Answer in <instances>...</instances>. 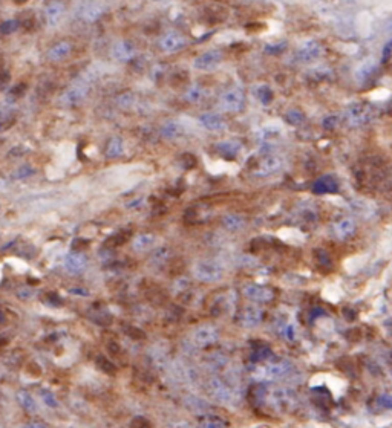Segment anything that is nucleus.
<instances>
[{
  "instance_id": "obj_1",
  "label": "nucleus",
  "mask_w": 392,
  "mask_h": 428,
  "mask_svg": "<svg viewBox=\"0 0 392 428\" xmlns=\"http://www.w3.org/2000/svg\"><path fill=\"white\" fill-rule=\"evenodd\" d=\"M253 375L261 381H282L294 375V366L287 360H278V361L267 360L264 364L255 369Z\"/></svg>"
},
{
  "instance_id": "obj_2",
  "label": "nucleus",
  "mask_w": 392,
  "mask_h": 428,
  "mask_svg": "<svg viewBox=\"0 0 392 428\" xmlns=\"http://www.w3.org/2000/svg\"><path fill=\"white\" fill-rule=\"evenodd\" d=\"M207 390L213 399H216L224 406H236L239 401V396L235 392V389H232V386L222 381L221 378H210L207 384Z\"/></svg>"
},
{
  "instance_id": "obj_3",
  "label": "nucleus",
  "mask_w": 392,
  "mask_h": 428,
  "mask_svg": "<svg viewBox=\"0 0 392 428\" xmlns=\"http://www.w3.org/2000/svg\"><path fill=\"white\" fill-rule=\"evenodd\" d=\"M193 274L202 283H216L224 277V268L215 260H201L193 266Z\"/></svg>"
},
{
  "instance_id": "obj_4",
  "label": "nucleus",
  "mask_w": 392,
  "mask_h": 428,
  "mask_svg": "<svg viewBox=\"0 0 392 428\" xmlns=\"http://www.w3.org/2000/svg\"><path fill=\"white\" fill-rule=\"evenodd\" d=\"M268 398L271 406L279 412H293L297 406V395L287 387L273 389Z\"/></svg>"
},
{
  "instance_id": "obj_5",
  "label": "nucleus",
  "mask_w": 392,
  "mask_h": 428,
  "mask_svg": "<svg viewBox=\"0 0 392 428\" xmlns=\"http://www.w3.org/2000/svg\"><path fill=\"white\" fill-rule=\"evenodd\" d=\"M219 106L224 112H230V113L241 112L245 106V95L239 87L228 89L221 95Z\"/></svg>"
},
{
  "instance_id": "obj_6",
  "label": "nucleus",
  "mask_w": 392,
  "mask_h": 428,
  "mask_svg": "<svg viewBox=\"0 0 392 428\" xmlns=\"http://www.w3.org/2000/svg\"><path fill=\"white\" fill-rule=\"evenodd\" d=\"M322 54H324V46H322L320 41H317V40H307V41H304L297 47L294 58H296L297 63L307 64V63H313V61L319 60L322 57Z\"/></svg>"
},
{
  "instance_id": "obj_7",
  "label": "nucleus",
  "mask_w": 392,
  "mask_h": 428,
  "mask_svg": "<svg viewBox=\"0 0 392 428\" xmlns=\"http://www.w3.org/2000/svg\"><path fill=\"white\" fill-rule=\"evenodd\" d=\"M373 118H374V112H373L371 106H368L365 103H356V104L350 106L347 110V119L354 127L366 125Z\"/></svg>"
},
{
  "instance_id": "obj_8",
  "label": "nucleus",
  "mask_w": 392,
  "mask_h": 428,
  "mask_svg": "<svg viewBox=\"0 0 392 428\" xmlns=\"http://www.w3.org/2000/svg\"><path fill=\"white\" fill-rule=\"evenodd\" d=\"M244 295L253 303H270L274 300V291L264 285H247L244 288Z\"/></svg>"
},
{
  "instance_id": "obj_9",
  "label": "nucleus",
  "mask_w": 392,
  "mask_h": 428,
  "mask_svg": "<svg viewBox=\"0 0 392 428\" xmlns=\"http://www.w3.org/2000/svg\"><path fill=\"white\" fill-rule=\"evenodd\" d=\"M192 340H193L195 346L207 347V346L215 344L219 340V332L216 328H213L210 324H202V326L196 328V331L192 335Z\"/></svg>"
},
{
  "instance_id": "obj_10",
  "label": "nucleus",
  "mask_w": 392,
  "mask_h": 428,
  "mask_svg": "<svg viewBox=\"0 0 392 428\" xmlns=\"http://www.w3.org/2000/svg\"><path fill=\"white\" fill-rule=\"evenodd\" d=\"M106 5L98 0H89L83 3L78 9V15L84 21H97L106 14Z\"/></svg>"
},
{
  "instance_id": "obj_11",
  "label": "nucleus",
  "mask_w": 392,
  "mask_h": 428,
  "mask_svg": "<svg viewBox=\"0 0 392 428\" xmlns=\"http://www.w3.org/2000/svg\"><path fill=\"white\" fill-rule=\"evenodd\" d=\"M87 90L89 89L84 83H75L64 90V93L60 96V103L63 106H78L87 96Z\"/></svg>"
},
{
  "instance_id": "obj_12",
  "label": "nucleus",
  "mask_w": 392,
  "mask_h": 428,
  "mask_svg": "<svg viewBox=\"0 0 392 428\" xmlns=\"http://www.w3.org/2000/svg\"><path fill=\"white\" fill-rule=\"evenodd\" d=\"M222 61V52L218 51V49H212V51H207L201 55H198L193 61V67L196 70H213L216 69V66Z\"/></svg>"
},
{
  "instance_id": "obj_13",
  "label": "nucleus",
  "mask_w": 392,
  "mask_h": 428,
  "mask_svg": "<svg viewBox=\"0 0 392 428\" xmlns=\"http://www.w3.org/2000/svg\"><path fill=\"white\" fill-rule=\"evenodd\" d=\"M187 38L178 32H169L166 35L161 37L159 40V47L161 51L164 52H169V54H173V52H178L181 49H184L187 46Z\"/></svg>"
},
{
  "instance_id": "obj_14",
  "label": "nucleus",
  "mask_w": 392,
  "mask_h": 428,
  "mask_svg": "<svg viewBox=\"0 0 392 428\" xmlns=\"http://www.w3.org/2000/svg\"><path fill=\"white\" fill-rule=\"evenodd\" d=\"M282 167H284V159L278 155H270V156H267L265 159L261 161V164L255 170V174L261 176V178L270 176V174L278 173Z\"/></svg>"
},
{
  "instance_id": "obj_15",
  "label": "nucleus",
  "mask_w": 392,
  "mask_h": 428,
  "mask_svg": "<svg viewBox=\"0 0 392 428\" xmlns=\"http://www.w3.org/2000/svg\"><path fill=\"white\" fill-rule=\"evenodd\" d=\"M112 54H113V57H115L118 61L126 63V61H130V60L135 57L136 49H135L133 43H130L129 40H120V41H117V43L113 44Z\"/></svg>"
},
{
  "instance_id": "obj_16",
  "label": "nucleus",
  "mask_w": 392,
  "mask_h": 428,
  "mask_svg": "<svg viewBox=\"0 0 392 428\" xmlns=\"http://www.w3.org/2000/svg\"><path fill=\"white\" fill-rule=\"evenodd\" d=\"M199 124L209 132H222L227 129L225 119L218 113H202L199 116Z\"/></svg>"
},
{
  "instance_id": "obj_17",
  "label": "nucleus",
  "mask_w": 392,
  "mask_h": 428,
  "mask_svg": "<svg viewBox=\"0 0 392 428\" xmlns=\"http://www.w3.org/2000/svg\"><path fill=\"white\" fill-rule=\"evenodd\" d=\"M15 122L14 115V98H8L6 101L0 103V132L8 130Z\"/></svg>"
},
{
  "instance_id": "obj_18",
  "label": "nucleus",
  "mask_w": 392,
  "mask_h": 428,
  "mask_svg": "<svg viewBox=\"0 0 392 428\" xmlns=\"http://www.w3.org/2000/svg\"><path fill=\"white\" fill-rule=\"evenodd\" d=\"M86 265H87V259L84 254L80 253H72L64 259V269L69 274H81L86 269Z\"/></svg>"
},
{
  "instance_id": "obj_19",
  "label": "nucleus",
  "mask_w": 392,
  "mask_h": 428,
  "mask_svg": "<svg viewBox=\"0 0 392 428\" xmlns=\"http://www.w3.org/2000/svg\"><path fill=\"white\" fill-rule=\"evenodd\" d=\"M264 320V311L258 306H248L241 315V324L244 328H256Z\"/></svg>"
},
{
  "instance_id": "obj_20",
  "label": "nucleus",
  "mask_w": 392,
  "mask_h": 428,
  "mask_svg": "<svg viewBox=\"0 0 392 428\" xmlns=\"http://www.w3.org/2000/svg\"><path fill=\"white\" fill-rule=\"evenodd\" d=\"M64 14V5L58 0H54L51 3L46 5V9H44V18H46V23L49 26H57L61 20Z\"/></svg>"
},
{
  "instance_id": "obj_21",
  "label": "nucleus",
  "mask_w": 392,
  "mask_h": 428,
  "mask_svg": "<svg viewBox=\"0 0 392 428\" xmlns=\"http://www.w3.org/2000/svg\"><path fill=\"white\" fill-rule=\"evenodd\" d=\"M337 188H339V184H337L336 178H333V176H324L319 181H316L313 185V191L317 194L334 193V191H337Z\"/></svg>"
},
{
  "instance_id": "obj_22",
  "label": "nucleus",
  "mask_w": 392,
  "mask_h": 428,
  "mask_svg": "<svg viewBox=\"0 0 392 428\" xmlns=\"http://www.w3.org/2000/svg\"><path fill=\"white\" fill-rule=\"evenodd\" d=\"M71 51H72L71 43H67V41H60V43L54 44V46L48 51V58H49L51 61H61V60H64V58L71 54Z\"/></svg>"
},
{
  "instance_id": "obj_23",
  "label": "nucleus",
  "mask_w": 392,
  "mask_h": 428,
  "mask_svg": "<svg viewBox=\"0 0 392 428\" xmlns=\"http://www.w3.org/2000/svg\"><path fill=\"white\" fill-rule=\"evenodd\" d=\"M354 231H356V223H354V220L350 219V217L342 219V220H339V222L334 225V233H336V236H337L340 240L351 237V236L354 234Z\"/></svg>"
},
{
  "instance_id": "obj_24",
  "label": "nucleus",
  "mask_w": 392,
  "mask_h": 428,
  "mask_svg": "<svg viewBox=\"0 0 392 428\" xmlns=\"http://www.w3.org/2000/svg\"><path fill=\"white\" fill-rule=\"evenodd\" d=\"M376 70H377V63H376L374 60H365L363 63H360V64L357 66L354 75H356V78H357L359 81H366L368 78L373 77V73H374Z\"/></svg>"
},
{
  "instance_id": "obj_25",
  "label": "nucleus",
  "mask_w": 392,
  "mask_h": 428,
  "mask_svg": "<svg viewBox=\"0 0 392 428\" xmlns=\"http://www.w3.org/2000/svg\"><path fill=\"white\" fill-rule=\"evenodd\" d=\"M216 148H218V152H219L222 156H225V158H235V156L241 152L242 144H241L239 141L227 139V141L219 142V144L216 145Z\"/></svg>"
},
{
  "instance_id": "obj_26",
  "label": "nucleus",
  "mask_w": 392,
  "mask_h": 428,
  "mask_svg": "<svg viewBox=\"0 0 392 428\" xmlns=\"http://www.w3.org/2000/svg\"><path fill=\"white\" fill-rule=\"evenodd\" d=\"M222 225L230 233H238L245 228V219L239 214H227L222 219Z\"/></svg>"
},
{
  "instance_id": "obj_27",
  "label": "nucleus",
  "mask_w": 392,
  "mask_h": 428,
  "mask_svg": "<svg viewBox=\"0 0 392 428\" xmlns=\"http://www.w3.org/2000/svg\"><path fill=\"white\" fill-rule=\"evenodd\" d=\"M184 133H186V129L176 121H169L161 127V135L167 139H178Z\"/></svg>"
},
{
  "instance_id": "obj_28",
  "label": "nucleus",
  "mask_w": 392,
  "mask_h": 428,
  "mask_svg": "<svg viewBox=\"0 0 392 428\" xmlns=\"http://www.w3.org/2000/svg\"><path fill=\"white\" fill-rule=\"evenodd\" d=\"M17 401L20 404V407L29 413H35L38 410V406H37V401L32 398V395L29 392H25V390H20L17 392Z\"/></svg>"
},
{
  "instance_id": "obj_29",
  "label": "nucleus",
  "mask_w": 392,
  "mask_h": 428,
  "mask_svg": "<svg viewBox=\"0 0 392 428\" xmlns=\"http://www.w3.org/2000/svg\"><path fill=\"white\" fill-rule=\"evenodd\" d=\"M155 243V236L153 234H140L133 239V249L135 251H140V253H144L147 249H150Z\"/></svg>"
},
{
  "instance_id": "obj_30",
  "label": "nucleus",
  "mask_w": 392,
  "mask_h": 428,
  "mask_svg": "<svg viewBox=\"0 0 392 428\" xmlns=\"http://www.w3.org/2000/svg\"><path fill=\"white\" fill-rule=\"evenodd\" d=\"M199 428H228L227 422L215 415H204L199 418Z\"/></svg>"
},
{
  "instance_id": "obj_31",
  "label": "nucleus",
  "mask_w": 392,
  "mask_h": 428,
  "mask_svg": "<svg viewBox=\"0 0 392 428\" xmlns=\"http://www.w3.org/2000/svg\"><path fill=\"white\" fill-rule=\"evenodd\" d=\"M124 153V142L121 138H112L107 144V148H106V155L107 158H120L121 155Z\"/></svg>"
},
{
  "instance_id": "obj_32",
  "label": "nucleus",
  "mask_w": 392,
  "mask_h": 428,
  "mask_svg": "<svg viewBox=\"0 0 392 428\" xmlns=\"http://www.w3.org/2000/svg\"><path fill=\"white\" fill-rule=\"evenodd\" d=\"M253 93H255V96L258 98V101H261L264 106L270 104L271 99H273V90H271V87L267 86V84H261V86L255 87V92H253Z\"/></svg>"
},
{
  "instance_id": "obj_33",
  "label": "nucleus",
  "mask_w": 392,
  "mask_h": 428,
  "mask_svg": "<svg viewBox=\"0 0 392 428\" xmlns=\"http://www.w3.org/2000/svg\"><path fill=\"white\" fill-rule=\"evenodd\" d=\"M204 96V89L199 84H192L186 92V99L190 103H198Z\"/></svg>"
},
{
  "instance_id": "obj_34",
  "label": "nucleus",
  "mask_w": 392,
  "mask_h": 428,
  "mask_svg": "<svg viewBox=\"0 0 392 428\" xmlns=\"http://www.w3.org/2000/svg\"><path fill=\"white\" fill-rule=\"evenodd\" d=\"M285 119L288 124L291 125H301L304 121H305V115L299 110V109H290L287 113H285Z\"/></svg>"
},
{
  "instance_id": "obj_35",
  "label": "nucleus",
  "mask_w": 392,
  "mask_h": 428,
  "mask_svg": "<svg viewBox=\"0 0 392 428\" xmlns=\"http://www.w3.org/2000/svg\"><path fill=\"white\" fill-rule=\"evenodd\" d=\"M186 406H187V407L190 409V412H193V413H202V412H205V409H207L205 402H202L199 398H195V396H189L187 401H186Z\"/></svg>"
},
{
  "instance_id": "obj_36",
  "label": "nucleus",
  "mask_w": 392,
  "mask_h": 428,
  "mask_svg": "<svg viewBox=\"0 0 392 428\" xmlns=\"http://www.w3.org/2000/svg\"><path fill=\"white\" fill-rule=\"evenodd\" d=\"M18 28H20V21L17 18H9V20L3 21L0 24V34L2 35H9V34H14Z\"/></svg>"
},
{
  "instance_id": "obj_37",
  "label": "nucleus",
  "mask_w": 392,
  "mask_h": 428,
  "mask_svg": "<svg viewBox=\"0 0 392 428\" xmlns=\"http://www.w3.org/2000/svg\"><path fill=\"white\" fill-rule=\"evenodd\" d=\"M287 47V41H276V43H268L265 46V52L270 55H276L279 52H282Z\"/></svg>"
},
{
  "instance_id": "obj_38",
  "label": "nucleus",
  "mask_w": 392,
  "mask_h": 428,
  "mask_svg": "<svg viewBox=\"0 0 392 428\" xmlns=\"http://www.w3.org/2000/svg\"><path fill=\"white\" fill-rule=\"evenodd\" d=\"M41 399L49 407H57L58 406V401L55 399V396L51 392H48V390H41Z\"/></svg>"
},
{
  "instance_id": "obj_39",
  "label": "nucleus",
  "mask_w": 392,
  "mask_h": 428,
  "mask_svg": "<svg viewBox=\"0 0 392 428\" xmlns=\"http://www.w3.org/2000/svg\"><path fill=\"white\" fill-rule=\"evenodd\" d=\"M313 73H316V77H314V80H317V81H320V80H327L330 75H331V72L328 70V69H325V67H320V69H314L313 70Z\"/></svg>"
},
{
  "instance_id": "obj_40",
  "label": "nucleus",
  "mask_w": 392,
  "mask_h": 428,
  "mask_svg": "<svg viewBox=\"0 0 392 428\" xmlns=\"http://www.w3.org/2000/svg\"><path fill=\"white\" fill-rule=\"evenodd\" d=\"M392 55V41H388L386 44H385V47H383V52H382V63L385 64V63H388L389 61V58H391Z\"/></svg>"
},
{
  "instance_id": "obj_41",
  "label": "nucleus",
  "mask_w": 392,
  "mask_h": 428,
  "mask_svg": "<svg viewBox=\"0 0 392 428\" xmlns=\"http://www.w3.org/2000/svg\"><path fill=\"white\" fill-rule=\"evenodd\" d=\"M32 173V170H31V167H28V165H23V167H20L17 171H15V176L17 178H26V176H29Z\"/></svg>"
},
{
  "instance_id": "obj_42",
  "label": "nucleus",
  "mask_w": 392,
  "mask_h": 428,
  "mask_svg": "<svg viewBox=\"0 0 392 428\" xmlns=\"http://www.w3.org/2000/svg\"><path fill=\"white\" fill-rule=\"evenodd\" d=\"M336 124H337V118H336V116H328V118H325V121H324V127H325V129H334Z\"/></svg>"
},
{
  "instance_id": "obj_43",
  "label": "nucleus",
  "mask_w": 392,
  "mask_h": 428,
  "mask_svg": "<svg viewBox=\"0 0 392 428\" xmlns=\"http://www.w3.org/2000/svg\"><path fill=\"white\" fill-rule=\"evenodd\" d=\"M118 103H120V106H124V107H127L129 104H132V95H130V93H126L124 96H120Z\"/></svg>"
},
{
  "instance_id": "obj_44",
  "label": "nucleus",
  "mask_w": 392,
  "mask_h": 428,
  "mask_svg": "<svg viewBox=\"0 0 392 428\" xmlns=\"http://www.w3.org/2000/svg\"><path fill=\"white\" fill-rule=\"evenodd\" d=\"M167 256H169V253H167V251H166L164 248H161V249H156V253H155V257H153V259H155V260H159V262H163V260H164V259H166Z\"/></svg>"
},
{
  "instance_id": "obj_45",
  "label": "nucleus",
  "mask_w": 392,
  "mask_h": 428,
  "mask_svg": "<svg viewBox=\"0 0 392 428\" xmlns=\"http://www.w3.org/2000/svg\"><path fill=\"white\" fill-rule=\"evenodd\" d=\"M172 428H195L192 424H189V422H184V421H181V422H176V424H173L172 425Z\"/></svg>"
},
{
  "instance_id": "obj_46",
  "label": "nucleus",
  "mask_w": 392,
  "mask_h": 428,
  "mask_svg": "<svg viewBox=\"0 0 392 428\" xmlns=\"http://www.w3.org/2000/svg\"><path fill=\"white\" fill-rule=\"evenodd\" d=\"M21 428H49L46 427L44 424H41V422H29V424H26L25 427Z\"/></svg>"
},
{
  "instance_id": "obj_47",
  "label": "nucleus",
  "mask_w": 392,
  "mask_h": 428,
  "mask_svg": "<svg viewBox=\"0 0 392 428\" xmlns=\"http://www.w3.org/2000/svg\"><path fill=\"white\" fill-rule=\"evenodd\" d=\"M15 5H25V3H28L29 0H12Z\"/></svg>"
},
{
  "instance_id": "obj_48",
  "label": "nucleus",
  "mask_w": 392,
  "mask_h": 428,
  "mask_svg": "<svg viewBox=\"0 0 392 428\" xmlns=\"http://www.w3.org/2000/svg\"><path fill=\"white\" fill-rule=\"evenodd\" d=\"M3 320H5V315H3V312H2V311H0V323H2V321H3Z\"/></svg>"
},
{
  "instance_id": "obj_49",
  "label": "nucleus",
  "mask_w": 392,
  "mask_h": 428,
  "mask_svg": "<svg viewBox=\"0 0 392 428\" xmlns=\"http://www.w3.org/2000/svg\"><path fill=\"white\" fill-rule=\"evenodd\" d=\"M152 2H155V3H163V2H166V0H152Z\"/></svg>"
}]
</instances>
